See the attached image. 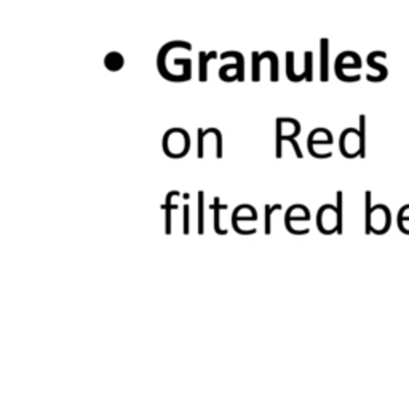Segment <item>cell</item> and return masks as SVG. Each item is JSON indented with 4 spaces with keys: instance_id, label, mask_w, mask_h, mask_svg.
<instances>
[{
    "instance_id": "obj_1",
    "label": "cell",
    "mask_w": 409,
    "mask_h": 409,
    "mask_svg": "<svg viewBox=\"0 0 409 409\" xmlns=\"http://www.w3.org/2000/svg\"><path fill=\"white\" fill-rule=\"evenodd\" d=\"M392 224L390 210L385 204H371V192L366 191L364 194V226L366 233H376V235H384L388 232Z\"/></svg>"
},
{
    "instance_id": "obj_2",
    "label": "cell",
    "mask_w": 409,
    "mask_h": 409,
    "mask_svg": "<svg viewBox=\"0 0 409 409\" xmlns=\"http://www.w3.org/2000/svg\"><path fill=\"white\" fill-rule=\"evenodd\" d=\"M162 149L170 158H184L191 151V136L184 128H171L163 135Z\"/></svg>"
},
{
    "instance_id": "obj_3",
    "label": "cell",
    "mask_w": 409,
    "mask_h": 409,
    "mask_svg": "<svg viewBox=\"0 0 409 409\" xmlns=\"http://www.w3.org/2000/svg\"><path fill=\"white\" fill-rule=\"evenodd\" d=\"M317 227L323 235H331V233H342V227L339 222L338 208L334 204H323L317 213Z\"/></svg>"
},
{
    "instance_id": "obj_4",
    "label": "cell",
    "mask_w": 409,
    "mask_h": 409,
    "mask_svg": "<svg viewBox=\"0 0 409 409\" xmlns=\"http://www.w3.org/2000/svg\"><path fill=\"white\" fill-rule=\"evenodd\" d=\"M301 135V123L294 119H286V117H280L276 119V135H275V142H276V158L283 157V142L288 141L289 138H298Z\"/></svg>"
},
{
    "instance_id": "obj_5",
    "label": "cell",
    "mask_w": 409,
    "mask_h": 409,
    "mask_svg": "<svg viewBox=\"0 0 409 409\" xmlns=\"http://www.w3.org/2000/svg\"><path fill=\"white\" fill-rule=\"evenodd\" d=\"M339 149L341 154L345 158H355L361 157V138H360V129L357 128H347L342 131L339 138Z\"/></svg>"
},
{
    "instance_id": "obj_6",
    "label": "cell",
    "mask_w": 409,
    "mask_h": 409,
    "mask_svg": "<svg viewBox=\"0 0 409 409\" xmlns=\"http://www.w3.org/2000/svg\"><path fill=\"white\" fill-rule=\"evenodd\" d=\"M309 219H310L309 208H305L304 204H301V203H296V204H293V207H289L286 210V213H285V226H286L288 232H291L296 222L309 221Z\"/></svg>"
},
{
    "instance_id": "obj_7",
    "label": "cell",
    "mask_w": 409,
    "mask_h": 409,
    "mask_svg": "<svg viewBox=\"0 0 409 409\" xmlns=\"http://www.w3.org/2000/svg\"><path fill=\"white\" fill-rule=\"evenodd\" d=\"M332 142L334 138L326 128H315L307 138V149L312 151L315 145H331Z\"/></svg>"
},
{
    "instance_id": "obj_8",
    "label": "cell",
    "mask_w": 409,
    "mask_h": 409,
    "mask_svg": "<svg viewBox=\"0 0 409 409\" xmlns=\"http://www.w3.org/2000/svg\"><path fill=\"white\" fill-rule=\"evenodd\" d=\"M257 219V213L256 210L251 207V204L248 203H243V204H238V207L233 210L232 213V224L233 222H238V221H256Z\"/></svg>"
},
{
    "instance_id": "obj_9",
    "label": "cell",
    "mask_w": 409,
    "mask_h": 409,
    "mask_svg": "<svg viewBox=\"0 0 409 409\" xmlns=\"http://www.w3.org/2000/svg\"><path fill=\"white\" fill-rule=\"evenodd\" d=\"M174 197H181V192L179 191H170L166 194L165 203L162 204V208L165 211V233L166 235H171V213H173V210H178L176 204H173Z\"/></svg>"
},
{
    "instance_id": "obj_10",
    "label": "cell",
    "mask_w": 409,
    "mask_h": 409,
    "mask_svg": "<svg viewBox=\"0 0 409 409\" xmlns=\"http://www.w3.org/2000/svg\"><path fill=\"white\" fill-rule=\"evenodd\" d=\"M211 210L214 213V217H213V229H214V232L217 233V235H227V230L224 227H221V211L227 210V204H222L221 198L214 197L213 198V204H211Z\"/></svg>"
},
{
    "instance_id": "obj_11",
    "label": "cell",
    "mask_w": 409,
    "mask_h": 409,
    "mask_svg": "<svg viewBox=\"0 0 409 409\" xmlns=\"http://www.w3.org/2000/svg\"><path fill=\"white\" fill-rule=\"evenodd\" d=\"M216 58H217V53L216 51H210V53L200 51V54H198V63H200V67H198V80L200 82H207L208 80V63L211 60H216Z\"/></svg>"
},
{
    "instance_id": "obj_12",
    "label": "cell",
    "mask_w": 409,
    "mask_h": 409,
    "mask_svg": "<svg viewBox=\"0 0 409 409\" xmlns=\"http://www.w3.org/2000/svg\"><path fill=\"white\" fill-rule=\"evenodd\" d=\"M282 204L280 203H275V204H266L264 208V214H266V221H264V232L266 235H270L272 233V214L276 213V211H282Z\"/></svg>"
},
{
    "instance_id": "obj_13",
    "label": "cell",
    "mask_w": 409,
    "mask_h": 409,
    "mask_svg": "<svg viewBox=\"0 0 409 409\" xmlns=\"http://www.w3.org/2000/svg\"><path fill=\"white\" fill-rule=\"evenodd\" d=\"M104 64H106V67H107L109 70H119V69H122V66H123V58H122L120 53L112 51V53H109V54L106 56Z\"/></svg>"
},
{
    "instance_id": "obj_14",
    "label": "cell",
    "mask_w": 409,
    "mask_h": 409,
    "mask_svg": "<svg viewBox=\"0 0 409 409\" xmlns=\"http://www.w3.org/2000/svg\"><path fill=\"white\" fill-rule=\"evenodd\" d=\"M270 51H266V53H256L253 51V82H259L261 80V61L269 58Z\"/></svg>"
},
{
    "instance_id": "obj_15",
    "label": "cell",
    "mask_w": 409,
    "mask_h": 409,
    "mask_svg": "<svg viewBox=\"0 0 409 409\" xmlns=\"http://www.w3.org/2000/svg\"><path fill=\"white\" fill-rule=\"evenodd\" d=\"M321 80H328V40H321Z\"/></svg>"
},
{
    "instance_id": "obj_16",
    "label": "cell",
    "mask_w": 409,
    "mask_h": 409,
    "mask_svg": "<svg viewBox=\"0 0 409 409\" xmlns=\"http://www.w3.org/2000/svg\"><path fill=\"white\" fill-rule=\"evenodd\" d=\"M286 76L291 82H301L302 80V77L294 72V54H293V51L286 53Z\"/></svg>"
},
{
    "instance_id": "obj_17",
    "label": "cell",
    "mask_w": 409,
    "mask_h": 409,
    "mask_svg": "<svg viewBox=\"0 0 409 409\" xmlns=\"http://www.w3.org/2000/svg\"><path fill=\"white\" fill-rule=\"evenodd\" d=\"M198 235L204 233V192L198 191Z\"/></svg>"
},
{
    "instance_id": "obj_18",
    "label": "cell",
    "mask_w": 409,
    "mask_h": 409,
    "mask_svg": "<svg viewBox=\"0 0 409 409\" xmlns=\"http://www.w3.org/2000/svg\"><path fill=\"white\" fill-rule=\"evenodd\" d=\"M226 58H235L237 64H238V80L243 82L245 80V67H243V54L238 51H226L221 54V60H226Z\"/></svg>"
},
{
    "instance_id": "obj_19",
    "label": "cell",
    "mask_w": 409,
    "mask_h": 409,
    "mask_svg": "<svg viewBox=\"0 0 409 409\" xmlns=\"http://www.w3.org/2000/svg\"><path fill=\"white\" fill-rule=\"evenodd\" d=\"M304 61H305V69H304V79L307 80V82H312V61H313V54H312V51H305V54H304Z\"/></svg>"
},
{
    "instance_id": "obj_20",
    "label": "cell",
    "mask_w": 409,
    "mask_h": 409,
    "mask_svg": "<svg viewBox=\"0 0 409 409\" xmlns=\"http://www.w3.org/2000/svg\"><path fill=\"white\" fill-rule=\"evenodd\" d=\"M360 138H361V158L366 155V119L364 115H360Z\"/></svg>"
},
{
    "instance_id": "obj_21",
    "label": "cell",
    "mask_w": 409,
    "mask_h": 409,
    "mask_svg": "<svg viewBox=\"0 0 409 409\" xmlns=\"http://www.w3.org/2000/svg\"><path fill=\"white\" fill-rule=\"evenodd\" d=\"M182 233L184 235L191 233V207L189 204L182 207Z\"/></svg>"
},
{
    "instance_id": "obj_22",
    "label": "cell",
    "mask_w": 409,
    "mask_h": 409,
    "mask_svg": "<svg viewBox=\"0 0 409 409\" xmlns=\"http://www.w3.org/2000/svg\"><path fill=\"white\" fill-rule=\"evenodd\" d=\"M407 222H409V204H406V207L401 208L400 213H398V227H400V232H403L406 229Z\"/></svg>"
},
{
    "instance_id": "obj_23",
    "label": "cell",
    "mask_w": 409,
    "mask_h": 409,
    "mask_svg": "<svg viewBox=\"0 0 409 409\" xmlns=\"http://www.w3.org/2000/svg\"><path fill=\"white\" fill-rule=\"evenodd\" d=\"M216 135V158H222V133L217 128H214Z\"/></svg>"
},
{
    "instance_id": "obj_24",
    "label": "cell",
    "mask_w": 409,
    "mask_h": 409,
    "mask_svg": "<svg viewBox=\"0 0 409 409\" xmlns=\"http://www.w3.org/2000/svg\"><path fill=\"white\" fill-rule=\"evenodd\" d=\"M288 141L291 142V145H293V149H294V154H296V157H298V158H302V151H301V147H299V144H298L296 138H289Z\"/></svg>"
}]
</instances>
